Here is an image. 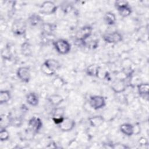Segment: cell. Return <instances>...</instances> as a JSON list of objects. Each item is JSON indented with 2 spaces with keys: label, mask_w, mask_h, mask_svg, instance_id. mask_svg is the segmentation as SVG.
<instances>
[{
  "label": "cell",
  "mask_w": 149,
  "mask_h": 149,
  "mask_svg": "<svg viewBox=\"0 0 149 149\" xmlns=\"http://www.w3.org/2000/svg\"><path fill=\"white\" fill-rule=\"evenodd\" d=\"M12 33L16 36H22L24 34L27 30L26 22L23 19H15L11 27Z\"/></svg>",
  "instance_id": "cell-1"
},
{
  "label": "cell",
  "mask_w": 149,
  "mask_h": 149,
  "mask_svg": "<svg viewBox=\"0 0 149 149\" xmlns=\"http://www.w3.org/2000/svg\"><path fill=\"white\" fill-rule=\"evenodd\" d=\"M56 52L62 55L68 54L71 49L70 44L65 39H58L53 42Z\"/></svg>",
  "instance_id": "cell-2"
},
{
  "label": "cell",
  "mask_w": 149,
  "mask_h": 149,
  "mask_svg": "<svg viewBox=\"0 0 149 149\" xmlns=\"http://www.w3.org/2000/svg\"><path fill=\"white\" fill-rule=\"evenodd\" d=\"M93 27L91 26L87 25L81 27L78 30L75 34L76 39L81 42H84L91 35Z\"/></svg>",
  "instance_id": "cell-3"
},
{
  "label": "cell",
  "mask_w": 149,
  "mask_h": 149,
  "mask_svg": "<svg viewBox=\"0 0 149 149\" xmlns=\"http://www.w3.org/2000/svg\"><path fill=\"white\" fill-rule=\"evenodd\" d=\"M90 107L95 110H98L104 108L106 105L105 99L101 95H92L89 99Z\"/></svg>",
  "instance_id": "cell-4"
},
{
  "label": "cell",
  "mask_w": 149,
  "mask_h": 149,
  "mask_svg": "<svg viewBox=\"0 0 149 149\" xmlns=\"http://www.w3.org/2000/svg\"><path fill=\"white\" fill-rule=\"evenodd\" d=\"M57 10V6L54 2L47 1L43 2L40 6V12L45 15H50L54 13Z\"/></svg>",
  "instance_id": "cell-5"
},
{
  "label": "cell",
  "mask_w": 149,
  "mask_h": 149,
  "mask_svg": "<svg viewBox=\"0 0 149 149\" xmlns=\"http://www.w3.org/2000/svg\"><path fill=\"white\" fill-rule=\"evenodd\" d=\"M102 38L106 42L109 44H117L123 40L122 35L116 31L105 34Z\"/></svg>",
  "instance_id": "cell-6"
},
{
  "label": "cell",
  "mask_w": 149,
  "mask_h": 149,
  "mask_svg": "<svg viewBox=\"0 0 149 149\" xmlns=\"http://www.w3.org/2000/svg\"><path fill=\"white\" fill-rule=\"evenodd\" d=\"M16 74L17 77L24 83H29L31 79V73L29 68L22 66L17 69Z\"/></svg>",
  "instance_id": "cell-7"
},
{
  "label": "cell",
  "mask_w": 149,
  "mask_h": 149,
  "mask_svg": "<svg viewBox=\"0 0 149 149\" xmlns=\"http://www.w3.org/2000/svg\"><path fill=\"white\" fill-rule=\"evenodd\" d=\"M127 86V84L126 79H116V80L112 82L111 88L115 93L119 94L124 92L126 90Z\"/></svg>",
  "instance_id": "cell-8"
},
{
  "label": "cell",
  "mask_w": 149,
  "mask_h": 149,
  "mask_svg": "<svg viewBox=\"0 0 149 149\" xmlns=\"http://www.w3.org/2000/svg\"><path fill=\"white\" fill-rule=\"evenodd\" d=\"M42 127V122L40 118L36 116L32 117L28 122V128L34 133H38Z\"/></svg>",
  "instance_id": "cell-9"
},
{
  "label": "cell",
  "mask_w": 149,
  "mask_h": 149,
  "mask_svg": "<svg viewBox=\"0 0 149 149\" xmlns=\"http://www.w3.org/2000/svg\"><path fill=\"white\" fill-rule=\"evenodd\" d=\"M75 125L76 123L74 120L68 117H65L58 126L61 131L68 132L72 130L75 127Z\"/></svg>",
  "instance_id": "cell-10"
},
{
  "label": "cell",
  "mask_w": 149,
  "mask_h": 149,
  "mask_svg": "<svg viewBox=\"0 0 149 149\" xmlns=\"http://www.w3.org/2000/svg\"><path fill=\"white\" fill-rule=\"evenodd\" d=\"M120 131L127 136H131L134 134V126L129 123L122 124L119 127Z\"/></svg>",
  "instance_id": "cell-11"
},
{
  "label": "cell",
  "mask_w": 149,
  "mask_h": 149,
  "mask_svg": "<svg viewBox=\"0 0 149 149\" xmlns=\"http://www.w3.org/2000/svg\"><path fill=\"white\" fill-rule=\"evenodd\" d=\"M104 118L101 115H95L88 118V122L91 126L97 127L102 125L104 122Z\"/></svg>",
  "instance_id": "cell-12"
},
{
  "label": "cell",
  "mask_w": 149,
  "mask_h": 149,
  "mask_svg": "<svg viewBox=\"0 0 149 149\" xmlns=\"http://www.w3.org/2000/svg\"><path fill=\"white\" fill-rule=\"evenodd\" d=\"M28 22L31 26H37L40 25L41 26L43 24V21L41 17L36 13L32 14L28 18Z\"/></svg>",
  "instance_id": "cell-13"
},
{
  "label": "cell",
  "mask_w": 149,
  "mask_h": 149,
  "mask_svg": "<svg viewBox=\"0 0 149 149\" xmlns=\"http://www.w3.org/2000/svg\"><path fill=\"white\" fill-rule=\"evenodd\" d=\"M26 102L30 105L33 107H36L38 104L39 102V98L38 95L34 92L29 93L26 95Z\"/></svg>",
  "instance_id": "cell-14"
},
{
  "label": "cell",
  "mask_w": 149,
  "mask_h": 149,
  "mask_svg": "<svg viewBox=\"0 0 149 149\" xmlns=\"http://www.w3.org/2000/svg\"><path fill=\"white\" fill-rule=\"evenodd\" d=\"M48 101L51 105L56 107L63 101V98L61 95L55 94L49 95L48 97Z\"/></svg>",
  "instance_id": "cell-15"
},
{
  "label": "cell",
  "mask_w": 149,
  "mask_h": 149,
  "mask_svg": "<svg viewBox=\"0 0 149 149\" xmlns=\"http://www.w3.org/2000/svg\"><path fill=\"white\" fill-rule=\"evenodd\" d=\"M44 63L49 69L55 72L61 68V63L57 60L54 59H48L45 61Z\"/></svg>",
  "instance_id": "cell-16"
},
{
  "label": "cell",
  "mask_w": 149,
  "mask_h": 149,
  "mask_svg": "<svg viewBox=\"0 0 149 149\" xmlns=\"http://www.w3.org/2000/svg\"><path fill=\"white\" fill-rule=\"evenodd\" d=\"M100 68V66L95 64L90 65L88 66L87 67L86 69V73L88 76L97 77Z\"/></svg>",
  "instance_id": "cell-17"
},
{
  "label": "cell",
  "mask_w": 149,
  "mask_h": 149,
  "mask_svg": "<svg viewBox=\"0 0 149 149\" xmlns=\"http://www.w3.org/2000/svg\"><path fill=\"white\" fill-rule=\"evenodd\" d=\"M137 87L138 93L140 96L144 97L146 95H148L149 90V85L148 83H141L139 84Z\"/></svg>",
  "instance_id": "cell-18"
},
{
  "label": "cell",
  "mask_w": 149,
  "mask_h": 149,
  "mask_svg": "<svg viewBox=\"0 0 149 149\" xmlns=\"http://www.w3.org/2000/svg\"><path fill=\"white\" fill-rule=\"evenodd\" d=\"M104 21L108 25H113L116 22L115 15L111 12H107L104 15Z\"/></svg>",
  "instance_id": "cell-19"
},
{
  "label": "cell",
  "mask_w": 149,
  "mask_h": 149,
  "mask_svg": "<svg viewBox=\"0 0 149 149\" xmlns=\"http://www.w3.org/2000/svg\"><path fill=\"white\" fill-rule=\"evenodd\" d=\"M52 84L55 88L59 89L66 84V81L62 77L60 76H56L53 79L52 81Z\"/></svg>",
  "instance_id": "cell-20"
},
{
  "label": "cell",
  "mask_w": 149,
  "mask_h": 149,
  "mask_svg": "<svg viewBox=\"0 0 149 149\" xmlns=\"http://www.w3.org/2000/svg\"><path fill=\"white\" fill-rule=\"evenodd\" d=\"M11 98L10 93L9 90H1L0 91V103L1 104L7 103Z\"/></svg>",
  "instance_id": "cell-21"
},
{
  "label": "cell",
  "mask_w": 149,
  "mask_h": 149,
  "mask_svg": "<svg viewBox=\"0 0 149 149\" xmlns=\"http://www.w3.org/2000/svg\"><path fill=\"white\" fill-rule=\"evenodd\" d=\"M118 11L119 15L123 17H126L129 16H130L132 13V9L129 6V5H126L125 6H123L122 8H120L117 9Z\"/></svg>",
  "instance_id": "cell-22"
},
{
  "label": "cell",
  "mask_w": 149,
  "mask_h": 149,
  "mask_svg": "<svg viewBox=\"0 0 149 149\" xmlns=\"http://www.w3.org/2000/svg\"><path fill=\"white\" fill-rule=\"evenodd\" d=\"M41 27L45 33L49 34H51L54 30V29H55V26L53 24H50L49 23H43Z\"/></svg>",
  "instance_id": "cell-23"
},
{
  "label": "cell",
  "mask_w": 149,
  "mask_h": 149,
  "mask_svg": "<svg viewBox=\"0 0 149 149\" xmlns=\"http://www.w3.org/2000/svg\"><path fill=\"white\" fill-rule=\"evenodd\" d=\"M21 50H22V54L25 56H29L31 54V47L28 42H25L22 45Z\"/></svg>",
  "instance_id": "cell-24"
},
{
  "label": "cell",
  "mask_w": 149,
  "mask_h": 149,
  "mask_svg": "<svg viewBox=\"0 0 149 149\" xmlns=\"http://www.w3.org/2000/svg\"><path fill=\"white\" fill-rule=\"evenodd\" d=\"M65 108H56L54 109L52 112V118H61L63 117L65 114Z\"/></svg>",
  "instance_id": "cell-25"
},
{
  "label": "cell",
  "mask_w": 149,
  "mask_h": 149,
  "mask_svg": "<svg viewBox=\"0 0 149 149\" xmlns=\"http://www.w3.org/2000/svg\"><path fill=\"white\" fill-rule=\"evenodd\" d=\"M41 72L44 74H45L47 76H52L55 73V71H54V70H51V69H49L44 63L41 66Z\"/></svg>",
  "instance_id": "cell-26"
},
{
  "label": "cell",
  "mask_w": 149,
  "mask_h": 149,
  "mask_svg": "<svg viewBox=\"0 0 149 149\" xmlns=\"http://www.w3.org/2000/svg\"><path fill=\"white\" fill-rule=\"evenodd\" d=\"M9 138V133L5 128H1L0 140L1 141H6Z\"/></svg>",
  "instance_id": "cell-27"
},
{
  "label": "cell",
  "mask_w": 149,
  "mask_h": 149,
  "mask_svg": "<svg viewBox=\"0 0 149 149\" xmlns=\"http://www.w3.org/2000/svg\"><path fill=\"white\" fill-rule=\"evenodd\" d=\"M85 45L91 49L96 48L98 45V41L96 40H91L88 42H85Z\"/></svg>",
  "instance_id": "cell-28"
},
{
  "label": "cell",
  "mask_w": 149,
  "mask_h": 149,
  "mask_svg": "<svg viewBox=\"0 0 149 149\" xmlns=\"http://www.w3.org/2000/svg\"><path fill=\"white\" fill-rule=\"evenodd\" d=\"M115 6L116 8V9L122 8L123 6H126V5H129V3L127 1H124V0H119V1H116L115 2Z\"/></svg>",
  "instance_id": "cell-29"
},
{
  "label": "cell",
  "mask_w": 149,
  "mask_h": 149,
  "mask_svg": "<svg viewBox=\"0 0 149 149\" xmlns=\"http://www.w3.org/2000/svg\"><path fill=\"white\" fill-rule=\"evenodd\" d=\"M64 116L63 117H61V118H52V119L53 120V122L56 124L59 125L62 121L63 120V119H64Z\"/></svg>",
  "instance_id": "cell-30"
},
{
  "label": "cell",
  "mask_w": 149,
  "mask_h": 149,
  "mask_svg": "<svg viewBox=\"0 0 149 149\" xmlns=\"http://www.w3.org/2000/svg\"><path fill=\"white\" fill-rule=\"evenodd\" d=\"M113 148H127V146H125L124 144H113L112 146Z\"/></svg>",
  "instance_id": "cell-31"
},
{
  "label": "cell",
  "mask_w": 149,
  "mask_h": 149,
  "mask_svg": "<svg viewBox=\"0 0 149 149\" xmlns=\"http://www.w3.org/2000/svg\"><path fill=\"white\" fill-rule=\"evenodd\" d=\"M139 143L140 144H141V145H145V144H146L147 143V139H146V138H144V137H141L140 139H139Z\"/></svg>",
  "instance_id": "cell-32"
},
{
  "label": "cell",
  "mask_w": 149,
  "mask_h": 149,
  "mask_svg": "<svg viewBox=\"0 0 149 149\" xmlns=\"http://www.w3.org/2000/svg\"><path fill=\"white\" fill-rule=\"evenodd\" d=\"M56 146L54 142H51L48 144L47 146H46V148H56Z\"/></svg>",
  "instance_id": "cell-33"
}]
</instances>
